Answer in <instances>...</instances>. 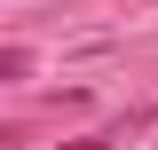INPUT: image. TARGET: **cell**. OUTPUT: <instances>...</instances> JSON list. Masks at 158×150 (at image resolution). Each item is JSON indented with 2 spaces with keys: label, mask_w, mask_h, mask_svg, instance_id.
<instances>
[{
  "label": "cell",
  "mask_w": 158,
  "mask_h": 150,
  "mask_svg": "<svg viewBox=\"0 0 158 150\" xmlns=\"http://www.w3.org/2000/svg\"><path fill=\"white\" fill-rule=\"evenodd\" d=\"M63 150H103V134H87V142H63Z\"/></svg>",
  "instance_id": "obj_1"
}]
</instances>
